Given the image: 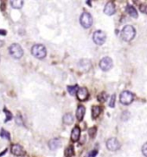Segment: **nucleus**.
I'll return each mask as SVG.
<instances>
[{
	"label": "nucleus",
	"mask_w": 147,
	"mask_h": 157,
	"mask_svg": "<svg viewBox=\"0 0 147 157\" xmlns=\"http://www.w3.org/2000/svg\"><path fill=\"white\" fill-rule=\"evenodd\" d=\"M136 36V30L132 25H125L121 31V37L125 41H131Z\"/></svg>",
	"instance_id": "1"
},
{
	"label": "nucleus",
	"mask_w": 147,
	"mask_h": 157,
	"mask_svg": "<svg viewBox=\"0 0 147 157\" xmlns=\"http://www.w3.org/2000/svg\"><path fill=\"white\" fill-rule=\"evenodd\" d=\"M31 54L36 58L42 60V59L45 58V56L47 54V50H46V49H45V47L43 45H42V44H36L31 49Z\"/></svg>",
	"instance_id": "2"
},
{
	"label": "nucleus",
	"mask_w": 147,
	"mask_h": 157,
	"mask_svg": "<svg viewBox=\"0 0 147 157\" xmlns=\"http://www.w3.org/2000/svg\"><path fill=\"white\" fill-rule=\"evenodd\" d=\"M9 53L15 59H20L24 55V50L22 47L17 43H13L9 47Z\"/></svg>",
	"instance_id": "3"
},
{
	"label": "nucleus",
	"mask_w": 147,
	"mask_h": 157,
	"mask_svg": "<svg viewBox=\"0 0 147 157\" xmlns=\"http://www.w3.org/2000/svg\"><path fill=\"white\" fill-rule=\"evenodd\" d=\"M80 23L81 26L85 29H88L93 24V17L91 14L88 12H83L80 18Z\"/></svg>",
	"instance_id": "4"
},
{
	"label": "nucleus",
	"mask_w": 147,
	"mask_h": 157,
	"mask_svg": "<svg viewBox=\"0 0 147 157\" xmlns=\"http://www.w3.org/2000/svg\"><path fill=\"white\" fill-rule=\"evenodd\" d=\"M134 98V95L129 91H124L121 92L120 96V100L121 104L125 105H128L133 103Z\"/></svg>",
	"instance_id": "5"
},
{
	"label": "nucleus",
	"mask_w": 147,
	"mask_h": 157,
	"mask_svg": "<svg viewBox=\"0 0 147 157\" xmlns=\"http://www.w3.org/2000/svg\"><path fill=\"white\" fill-rule=\"evenodd\" d=\"M106 38H107L106 34L101 30L95 31L94 33V36H93V40H94V43L97 45H100V46H101L105 43Z\"/></svg>",
	"instance_id": "6"
},
{
	"label": "nucleus",
	"mask_w": 147,
	"mask_h": 157,
	"mask_svg": "<svg viewBox=\"0 0 147 157\" xmlns=\"http://www.w3.org/2000/svg\"><path fill=\"white\" fill-rule=\"evenodd\" d=\"M107 149L110 150V151H116L120 148V142L118 141L117 138L112 137V138L107 140Z\"/></svg>",
	"instance_id": "7"
},
{
	"label": "nucleus",
	"mask_w": 147,
	"mask_h": 157,
	"mask_svg": "<svg viewBox=\"0 0 147 157\" xmlns=\"http://www.w3.org/2000/svg\"><path fill=\"white\" fill-rule=\"evenodd\" d=\"M100 67L102 71H109L113 67V60L110 57H104L100 61Z\"/></svg>",
	"instance_id": "8"
},
{
	"label": "nucleus",
	"mask_w": 147,
	"mask_h": 157,
	"mask_svg": "<svg viewBox=\"0 0 147 157\" xmlns=\"http://www.w3.org/2000/svg\"><path fill=\"white\" fill-rule=\"evenodd\" d=\"M76 94H77V98L80 101H86L88 98V96H89L88 91L86 87L79 88Z\"/></svg>",
	"instance_id": "9"
},
{
	"label": "nucleus",
	"mask_w": 147,
	"mask_h": 157,
	"mask_svg": "<svg viewBox=\"0 0 147 157\" xmlns=\"http://www.w3.org/2000/svg\"><path fill=\"white\" fill-rule=\"evenodd\" d=\"M11 153L16 156H23L25 154L23 147L19 144H14L11 146Z\"/></svg>",
	"instance_id": "10"
},
{
	"label": "nucleus",
	"mask_w": 147,
	"mask_h": 157,
	"mask_svg": "<svg viewBox=\"0 0 147 157\" xmlns=\"http://www.w3.org/2000/svg\"><path fill=\"white\" fill-rule=\"evenodd\" d=\"M116 11V8H115V4L113 2H108L107 4L105 5L104 8V13L107 16H112L115 13Z\"/></svg>",
	"instance_id": "11"
},
{
	"label": "nucleus",
	"mask_w": 147,
	"mask_h": 157,
	"mask_svg": "<svg viewBox=\"0 0 147 157\" xmlns=\"http://www.w3.org/2000/svg\"><path fill=\"white\" fill-rule=\"evenodd\" d=\"M80 136V129L79 126H75L71 132V141L73 143H76L79 141Z\"/></svg>",
	"instance_id": "12"
},
{
	"label": "nucleus",
	"mask_w": 147,
	"mask_h": 157,
	"mask_svg": "<svg viewBox=\"0 0 147 157\" xmlns=\"http://www.w3.org/2000/svg\"><path fill=\"white\" fill-rule=\"evenodd\" d=\"M85 111H86V109L83 105H79L77 107V110H76V118L78 119V121H82V119L84 118V115H85Z\"/></svg>",
	"instance_id": "13"
},
{
	"label": "nucleus",
	"mask_w": 147,
	"mask_h": 157,
	"mask_svg": "<svg viewBox=\"0 0 147 157\" xmlns=\"http://www.w3.org/2000/svg\"><path fill=\"white\" fill-rule=\"evenodd\" d=\"M49 146L50 149L54 150V149L58 148L61 146V142H60V140H59V139H57V138H54V139H52V140H50V141H49Z\"/></svg>",
	"instance_id": "14"
},
{
	"label": "nucleus",
	"mask_w": 147,
	"mask_h": 157,
	"mask_svg": "<svg viewBox=\"0 0 147 157\" xmlns=\"http://www.w3.org/2000/svg\"><path fill=\"white\" fill-rule=\"evenodd\" d=\"M126 11H127V13L129 14L132 17H133V18H138V14L137 12L136 9L134 8L133 6H132V5H127L126 6Z\"/></svg>",
	"instance_id": "15"
},
{
	"label": "nucleus",
	"mask_w": 147,
	"mask_h": 157,
	"mask_svg": "<svg viewBox=\"0 0 147 157\" xmlns=\"http://www.w3.org/2000/svg\"><path fill=\"white\" fill-rule=\"evenodd\" d=\"M100 111H101V109H100V106H93V108H92V118L94 119L98 118L100 114Z\"/></svg>",
	"instance_id": "16"
},
{
	"label": "nucleus",
	"mask_w": 147,
	"mask_h": 157,
	"mask_svg": "<svg viewBox=\"0 0 147 157\" xmlns=\"http://www.w3.org/2000/svg\"><path fill=\"white\" fill-rule=\"evenodd\" d=\"M11 4L14 9H21L23 7L24 1H22V0H15L14 1V0H12V1H11Z\"/></svg>",
	"instance_id": "17"
},
{
	"label": "nucleus",
	"mask_w": 147,
	"mask_h": 157,
	"mask_svg": "<svg viewBox=\"0 0 147 157\" xmlns=\"http://www.w3.org/2000/svg\"><path fill=\"white\" fill-rule=\"evenodd\" d=\"M62 120H63V123H65V124H71L72 123H73V121H74V118H73V116L70 114V113H67V114H65L64 116H63V118H62Z\"/></svg>",
	"instance_id": "18"
},
{
	"label": "nucleus",
	"mask_w": 147,
	"mask_h": 157,
	"mask_svg": "<svg viewBox=\"0 0 147 157\" xmlns=\"http://www.w3.org/2000/svg\"><path fill=\"white\" fill-rule=\"evenodd\" d=\"M67 89V92H69L71 95H75V93H77V91H78L79 87H78V85H75V86H68Z\"/></svg>",
	"instance_id": "19"
},
{
	"label": "nucleus",
	"mask_w": 147,
	"mask_h": 157,
	"mask_svg": "<svg viewBox=\"0 0 147 157\" xmlns=\"http://www.w3.org/2000/svg\"><path fill=\"white\" fill-rule=\"evenodd\" d=\"M107 98H108V95H107V92H100V93L98 95V97H97V98H98V100H99L100 102H105V101H107Z\"/></svg>",
	"instance_id": "20"
},
{
	"label": "nucleus",
	"mask_w": 147,
	"mask_h": 157,
	"mask_svg": "<svg viewBox=\"0 0 147 157\" xmlns=\"http://www.w3.org/2000/svg\"><path fill=\"white\" fill-rule=\"evenodd\" d=\"M0 136L3 137V138H4V139H8V140L11 139L10 133H9L8 131H5V130H4V129H2L1 131H0Z\"/></svg>",
	"instance_id": "21"
},
{
	"label": "nucleus",
	"mask_w": 147,
	"mask_h": 157,
	"mask_svg": "<svg viewBox=\"0 0 147 157\" xmlns=\"http://www.w3.org/2000/svg\"><path fill=\"white\" fill-rule=\"evenodd\" d=\"M65 155H66L67 157L73 156V155H74V148H73V146L67 147V148L65 151Z\"/></svg>",
	"instance_id": "22"
},
{
	"label": "nucleus",
	"mask_w": 147,
	"mask_h": 157,
	"mask_svg": "<svg viewBox=\"0 0 147 157\" xmlns=\"http://www.w3.org/2000/svg\"><path fill=\"white\" fill-rule=\"evenodd\" d=\"M115 99H116V95H115V94L112 95L111 99H110V102H109V106H110L111 108H113V107L115 106Z\"/></svg>",
	"instance_id": "23"
},
{
	"label": "nucleus",
	"mask_w": 147,
	"mask_h": 157,
	"mask_svg": "<svg viewBox=\"0 0 147 157\" xmlns=\"http://www.w3.org/2000/svg\"><path fill=\"white\" fill-rule=\"evenodd\" d=\"M4 112L6 113V118H5V121H4V122L6 123V122H8V121H10V120H11V119L12 118V115H11V111H7L6 109H4Z\"/></svg>",
	"instance_id": "24"
},
{
	"label": "nucleus",
	"mask_w": 147,
	"mask_h": 157,
	"mask_svg": "<svg viewBox=\"0 0 147 157\" xmlns=\"http://www.w3.org/2000/svg\"><path fill=\"white\" fill-rule=\"evenodd\" d=\"M96 131H97L96 127H93V128L89 129L88 133H89V135H90V136H91L92 138H93V137H94V136H95V134H96Z\"/></svg>",
	"instance_id": "25"
},
{
	"label": "nucleus",
	"mask_w": 147,
	"mask_h": 157,
	"mask_svg": "<svg viewBox=\"0 0 147 157\" xmlns=\"http://www.w3.org/2000/svg\"><path fill=\"white\" fill-rule=\"evenodd\" d=\"M142 153L145 156L147 157V143H146L142 147Z\"/></svg>",
	"instance_id": "26"
},
{
	"label": "nucleus",
	"mask_w": 147,
	"mask_h": 157,
	"mask_svg": "<svg viewBox=\"0 0 147 157\" xmlns=\"http://www.w3.org/2000/svg\"><path fill=\"white\" fill-rule=\"evenodd\" d=\"M97 154H98V151H97V150H93V151L89 152V153L87 155V156L86 157H95L97 156Z\"/></svg>",
	"instance_id": "27"
},
{
	"label": "nucleus",
	"mask_w": 147,
	"mask_h": 157,
	"mask_svg": "<svg viewBox=\"0 0 147 157\" xmlns=\"http://www.w3.org/2000/svg\"><path fill=\"white\" fill-rule=\"evenodd\" d=\"M140 11L144 13H147V5H140Z\"/></svg>",
	"instance_id": "28"
},
{
	"label": "nucleus",
	"mask_w": 147,
	"mask_h": 157,
	"mask_svg": "<svg viewBox=\"0 0 147 157\" xmlns=\"http://www.w3.org/2000/svg\"><path fill=\"white\" fill-rule=\"evenodd\" d=\"M0 35L5 36V35H6V31H5V30H4V29H0Z\"/></svg>",
	"instance_id": "29"
},
{
	"label": "nucleus",
	"mask_w": 147,
	"mask_h": 157,
	"mask_svg": "<svg viewBox=\"0 0 147 157\" xmlns=\"http://www.w3.org/2000/svg\"><path fill=\"white\" fill-rule=\"evenodd\" d=\"M87 4H88V5H90V6H91V4H90V2H89V1H87Z\"/></svg>",
	"instance_id": "30"
},
{
	"label": "nucleus",
	"mask_w": 147,
	"mask_h": 157,
	"mask_svg": "<svg viewBox=\"0 0 147 157\" xmlns=\"http://www.w3.org/2000/svg\"><path fill=\"white\" fill-rule=\"evenodd\" d=\"M0 59H1V56H0Z\"/></svg>",
	"instance_id": "31"
}]
</instances>
